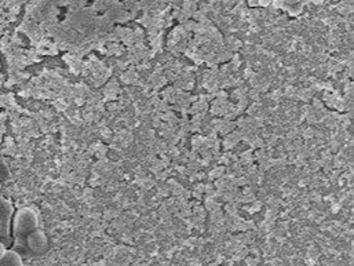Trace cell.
I'll return each instance as SVG.
<instances>
[{
	"instance_id": "cell-2",
	"label": "cell",
	"mask_w": 354,
	"mask_h": 266,
	"mask_svg": "<svg viewBox=\"0 0 354 266\" xmlns=\"http://www.w3.org/2000/svg\"><path fill=\"white\" fill-rule=\"evenodd\" d=\"M14 215L12 204L0 196V242L10 246L11 243V220Z\"/></svg>"
},
{
	"instance_id": "cell-5",
	"label": "cell",
	"mask_w": 354,
	"mask_h": 266,
	"mask_svg": "<svg viewBox=\"0 0 354 266\" xmlns=\"http://www.w3.org/2000/svg\"><path fill=\"white\" fill-rule=\"evenodd\" d=\"M7 250H8V249H7L6 244L3 243V242H0V260H1L3 257H4V254L7 253Z\"/></svg>"
},
{
	"instance_id": "cell-4",
	"label": "cell",
	"mask_w": 354,
	"mask_h": 266,
	"mask_svg": "<svg viewBox=\"0 0 354 266\" xmlns=\"http://www.w3.org/2000/svg\"><path fill=\"white\" fill-rule=\"evenodd\" d=\"M0 266H25L22 255L18 254L15 250H7L4 257L0 260Z\"/></svg>"
},
{
	"instance_id": "cell-1",
	"label": "cell",
	"mask_w": 354,
	"mask_h": 266,
	"mask_svg": "<svg viewBox=\"0 0 354 266\" xmlns=\"http://www.w3.org/2000/svg\"><path fill=\"white\" fill-rule=\"evenodd\" d=\"M12 235L15 240V251L19 254V251H26V236L30 232L37 229V215L33 210L29 207H23L15 211L11 220Z\"/></svg>"
},
{
	"instance_id": "cell-3",
	"label": "cell",
	"mask_w": 354,
	"mask_h": 266,
	"mask_svg": "<svg viewBox=\"0 0 354 266\" xmlns=\"http://www.w3.org/2000/svg\"><path fill=\"white\" fill-rule=\"evenodd\" d=\"M26 247L33 254H41L47 250V238L46 235L39 229H34L26 236Z\"/></svg>"
}]
</instances>
